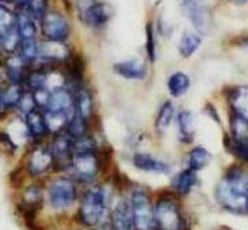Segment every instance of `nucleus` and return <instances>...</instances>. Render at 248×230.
<instances>
[{"label":"nucleus","instance_id":"72a5a7b5","mask_svg":"<svg viewBox=\"0 0 248 230\" xmlns=\"http://www.w3.org/2000/svg\"><path fill=\"white\" fill-rule=\"evenodd\" d=\"M227 149L232 155H235L237 158H240L242 161L248 164V140L246 141H233L228 137V140L225 141Z\"/></svg>","mask_w":248,"mask_h":230},{"label":"nucleus","instance_id":"c756f323","mask_svg":"<svg viewBox=\"0 0 248 230\" xmlns=\"http://www.w3.org/2000/svg\"><path fill=\"white\" fill-rule=\"evenodd\" d=\"M20 38L16 29L7 30L4 33H0V50L8 56H13L19 50Z\"/></svg>","mask_w":248,"mask_h":230},{"label":"nucleus","instance_id":"423d86ee","mask_svg":"<svg viewBox=\"0 0 248 230\" xmlns=\"http://www.w3.org/2000/svg\"><path fill=\"white\" fill-rule=\"evenodd\" d=\"M127 201L133 216L134 229L149 230L155 228L154 202L147 189L142 187H134L130 189Z\"/></svg>","mask_w":248,"mask_h":230},{"label":"nucleus","instance_id":"a211bd4d","mask_svg":"<svg viewBox=\"0 0 248 230\" xmlns=\"http://www.w3.org/2000/svg\"><path fill=\"white\" fill-rule=\"evenodd\" d=\"M176 111L178 108L172 99H164L161 101L154 118V129L156 134L160 137L167 134L168 129L172 126V123H175Z\"/></svg>","mask_w":248,"mask_h":230},{"label":"nucleus","instance_id":"e433bc0d","mask_svg":"<svg viewBox=\"0 0 248 230\" xmlns=\"http://www.w3.org/2000/svg\"><path fill=\"white\" fill-rule=\"evenodd\" d=\"M95 1H98V0H75V3H76V11H78V15L80 16L83 14L87 11L90 7L94 4Z\"/></svg>","mask_w":248,"mask_h":230},{"label":"nucleus","instance_id":"ea45409f","mask_svg":"<svg viewBox=\"0 0 248 230\" xmlns=\"http://www.w3.org/2000/svg\"><path fill=\"white\" fill-rule=\"evenodd\" d=\"M1 3H11V1H16V0H0Z\"/></svg>","mask_w":248,"mask_h":230},{"label":"nucleus","instance_id":"6ab92c4d","mask_svg":"<svg viewBox=\"0 0 248 230\" xmlns=\"http://www.w3.org/2000/svg\"><path fill=\"white\" fill-rule=\"evenodd\" d=\"M113 72L125 80L142 81L147 77V67L139 58H127L113 64Z\"/></svg>","mask_w":248,"mask_h":230},{"label":"nucleus","instance_id":"473e14b6","mask_svg":"<svg viewBox=\"0 0 248 230\" xmlns=\"http://www.w3.org/2000/svg\"><path fill=\"white\" fill-rule=\"evenodd\" d=\"M157 45H156V31H155L154 23H147L145 26V53H147L148 60L151 64L156 61V54H157Z\"/></svg>","mask_w":248,"mask_h":230},{"label":"nucleus","instance_id":"cd10ccee","mask_svg":"<svg viewBox=\"0 0 248 230\" xmlns=\"http://www.w3.org/2000/svg\"><path fill=\"white\" fill-rule=\"evenodd\" d=\"M233 141L248 140V121L240 115L229 111V135Z\"/></svg>","mask_w":248,"mask_h":230},{"label":"nucleus","instance_id":"aec40b11","mask_svg":"<svg viewBox=\"0 0 248 230\" xmlns=\"http://www.w3.org/2000/svg\"><path fill=\"white\" fill-rule=\"evenodd\" d=\"M3 67H4V76L8 83L25 86V81L30 73V68L29 64L20 58L19 54L8 56V58L3 62Z\"/></svg>","mask_w":248,"mask_h":230},{"label":"nucleus","instance_id":"c85d7f7f","mask_svg":"<svg viewBox=\"0 0 248 230\" xmlns=\"http://www.w3.org/2000/svg\"><path fill=\"white\" fill-rule=\"evenodd\" d=\"M202 40L198 34L195 33H185L179 40L178 43V50L183 58H190L193 54L201 46Z\"/></svg>","mask_w":248,"mask_h":230},{"label":"nucleus","instance_id":"4c0bfd02","mask_svg":"<svg viewBox=\"0 0 248 230\" xmlns=\"http://www.w3.org/2000/svg\"><path fill=\"white\" fill-rule=\"evenodd\" d=\"M205 113L208 114V116L213 118L217 123H220V122H221L220 116H218V113H217V110H216V107L212 104V103H208V104L205 106Z\"/></svg>","mask_w":248,"mask_h":230},{"label":"nucleus","instance_id":"2eb2a0df","mask_svg":"<svg viewBox=\"0 0 248 230\" xmlns=\"http://www.w3.org/2000/svg\"><path fill=\"white\" fill-rule=\"evenodd\" d=\"M108 221L113 230H136L127 198H121L115 202L110 210Z\"/></svg>","mask_w":248,"mask_h":230},{"label":"nucleus","instance_id":"b1692460","mask_svg":"<svg viewBox=\"0 0 248 230\" xmlns=\"http://www.w3.org/2000/svg\"><path fill=\"white\" fill-rule=\"evenodd\" d=\"M213 160V156L208 149L203 146H194L187 152L185 158V168L193 169L195 172L202 171L209 165V162Z\"/></svg>","mask_w":248,"mask_h":230},{"label":"nucleus","instance_id":"ddd939ff","mask_svg":"<svg viewBox=\"0 0 248 230\" xmlns=\"http://www.w3.org/2000/svg\"><path fill=\"white\" fill-rule=\"evenodd\" d=\"M132 164L136 169L154 175H170L171 165L166 160L148 152H134Z\"/></svg>","mask_w":248,"mask_h":230},{"label":"nucleus","instance_id":"58836bf2","mask_svg":"<svg viewBox=\"0 0 248 230\" xmlns=\"http://www.w3.org/2000/svg\"><path fill=\"white\" fill-rule=\"evenodd\" d=\"M1 72H4V67H3V64H0V81H1ZM3 87V86H0V88Z\"/></svg>","mask_w":248,"mask_h":230},{"label":"nucleus","instance_id":"f03ea898","mask_svg":"<svg viewBox=\"0 0 248 230\" xmlns=\"http://www.w3.org/2000/svg\"><path fill=\"white\" fill-rule=\"evenodd\" d=\"M110 210L111 202L108 189L102 184H90L79 196L76 218L83 228L95 229L106 223Z\"/></svg>","mask_w":248,"mask_h":230},{"label":"nucleus","instance_id":"4468645a","mask_svg":"<svg viewBox=\"0 0 248 230\" xmlns=\"http://www.w3.org/2000/svg\"><path fill=\"white\" fill-rule=\"evenodd\" d=\"M42 111L72 115L75 111L72 92L67 87L56 88L53 91H50L46 106Z\"/></svg>","mask_w":248,"mask_h":230},{"label":"nucleus","instance_id":"20e7f679","mask_svg":"<svg viewBox=\"0 0 248 230\" xmlns=\"http://www.w3.org/2000/svg\"><path fill=\"white\" fill-rule=\"evenodd\" d=\"M103 169L102 149L90 153H76L72 164L68 169V176L72 177L78 184H93Z\"/></svg>","mask_w":248,"mask_h":230},{"label":"nucleus","instance_id":"393cba45","mask_svg":"<svg viewBox=\"0 0 248 230\" xmlns=\"http://www.w3.org/2000/svg\"><path fill=\"white\" fill-rule=\"evenodd\" d=\"M190 77L185 72H174L168 76L166 87H167L168 95L171 96V99H179L182 96L187 94V91L190 89Z\"/></svg>","mask_w":248,"mask_h":230},{"label":"nucleus","instance_id":"f257e3e1","mask_svg":"<svg viewBox=\"0 0 248 230\" xmlns=\"http://www.w3.org/2000/svg\"><path fill=\"white\" fill-rule=\"evenodd\" d=\"M216 201L233 214H248V171L232 165L216 186Z\"/></svg>","mask_w":248,"mask_h":230},{"label":"nucleus","instance_id":"f704fd0d","mask_svg":"<svg viewBox=\"0 0 248 230\" xmlns=\"http://www.w3.org/2000/svg\"><path fill=\"white\" fill-rule=\"evenodd\" d=\"M16 14H14L10 8L0 4V33H4L7 30H11L15 27Z\"/></svg>","mask_w":248,"mask_h":230},{"label":"nucleus","instance_id":"a878e982","mask_svg":"<svg viewBox=\"0 0 248 230\" xmlns=\"http://www.w3.org/2000/svg\"><path fill=\"white\" fill-rule=\"evenodd\" d=\"M65 131H67L74 141L75 140H79V138L93 131V122L86 119L81 115L74 113V114L71 115L69 121H68Z\"/></svg>","mask_w":248,"mask_h":230},{"label":"nucleus","instance_id":"5701e85b","mask_svg":"<svg viewBox=\"0 0 248 230\" xmlns=\"http://www.w3.org/2000/svg\"><path fill=\"white\" fill-rule=\"evenodd\" d=\"M228 98L229 111L240 115L248 121V87L231 88Z\"/></svg>","mask_w":248,"mask_h":230},{"label":"nucleus","instance_id":"dca6fc26","mask_svg":"<svg viewBox=\"0 0 248 230\" xmlns=\"http://www.w3.org/2000/svg\"><path fill=\"white\" fill-rule=\"evenodd\" d=\"M23 123H25V129H26V135H29L35 142H40L41 140L46 138L47 135H50L49 129H47L45 113L41 108H34L33 111L25 115Z\"/></svg>","mask_w":248,"mask_h":230},{"label":"nucleus","instance_id":"6e6552de","mask_svg":"<svg viewBox=\"0 0 248 230\" xmlns=\"http://www.w3.org/2000/svg\"><path fill=\"white\" fill-rule=\"evenodd\" d=\"M49 146L54 158V171L68 172L74 158V140L64 130L52 135V141L49 142Z\"/></svg>","mask_w":248,"mask_h":230},{"label":"nucleus","instance_id":"9d476101","mask_svg":"<svg viewBox=\"0 0 248 230\" xmlns=\"http://www.w3.org/2000/svg\"><path fill=\"white\" fill-rule=\"evenodd\" d=\"M53 165L54 158L49 144L45 145V144L38 142L27 155L26 171L27 173L33 177L46 173L47 171L53 169Z\"/></svg>","mask_w":248,"mask_h":230},{"label":"nucleus","instance_id":"a19ab883","mask_svg":"<svg viewBox=\"0 0 248 230\" xmlns=\"http://www.w3.org/2000/svg\"><path fill=\"white\" fill-rule=\"evenodd\" d=\"M149 230H157L156 228H152V229H149Z\"/></svg>","mask_w":248,"mask_h":230},{"label":"nucleus","instance_id":"1a4fd4ad","mask_svg":"<svg viewBox=\"0 0 248 230\" xmlns=\"http://www.w3.org/2000/svg\"><path fill=\"white\" fill-rule=\"evenodd\" d=\"M182 11L198 33L210 31L212 15L203 0H182Z\"/></svg>","mask_w":248,"mask_h":230},{"label":"nucleus","instance_id":"f3484780","mask_svg":"<svg viewBox=\"0 0 248 230\" xmlns=\"http://www.w3.org/2000/svg\"><path fill=\"white\" fill-rule=\"evenodd\" d=\"M175 126H176V135L178 141L183 145H190L194 141L195 137V116L191 110L181 108L176 111L175 116Z\"/></svg>","mask_w":248,"mask_h":230},{"label":"nucleus","instance_id":"f8f14e48","mask_svg":"<svg viewBox=\"0 0 248 230\" xmlns=\"http://www.w3.org/2000/svg\"><path fill=\"white\" fill-rule=\"evenodd\" d=\"M113 15H114L113 6L108 1L98 0L86 13L79 16V19L90 29H102L108 25V20L113 18Z\"/></svg>","mask_w":248,"mask_h":230},{"label":"nucleus","instance_id":"4be33fe9","mask_svg":"<svg viewBox=\"0 0 248 230\" xmlns=\"http://www.w3.org/2000/svg\"><path fill=\"white\" fill-rule=\"evenodd\" d=\"M44 202V189L38 184L27 186L20 195V209L26 214H34Z\"/></svg>","mask_w":248,"mask_h":230},{"label":"nucleus","instance_id":"bb28decb","mask_svg":"<svg viewBox=\"0 0 248 230\" xmlns=\"http://www.w3.org/2000/svg\"><path fill=\"white\" fill-rule=\"evenodd\" d=\"M15 29L19 34L20 40H34L37 38V25L33 18H30L23 10L16 14Z\"/></svg>","mask_w":248,"mask_h":230},{"label":"nucleus","instance_id":"39448f33","mask_svg":"<svg viewBox=\"0 0 248 230\" xmlns=\"http://www.w3.org/2000/svg\"><path fill=\"white\" fill-rule=\"evenodd\" d=\"M47 202L56 211H64L72 207L79 199L78 183L72 177H57L49 183L46 188Z\"/></svg>","mask_w":248,"mask_h":230},{"label":"nucleus","instance_id":"2f4dec72","mask_svg":"<svg viewBox=\"0 0 248 230\" xmlns=\"http://www.w3.org/2000/svg\"><path fill=\"white\" fill-rule=\"evenodd\" d=\"M22 10L35 22H41L49 11V0H29Z\"/></svg>","mask_w":248,"mask_h":230},{"label":"nucleus","instance_id":"412c9836","mask_svg":"<svg viewBox=\"0 0 248 230\" xmlns=\"http://www.w3.org/2000/svg\"><path fill=\"white\" fill-rule=\"evenodd\" d=\"M197 182H198L197 172L193 169L185 168L174 176V179L171 182V188H172V192L175 195H178L179 198L187 196L193 191Z\"/></svg>","mask_w":248,"mask_h":230},{"label":"nucleus","instance_id":"79ce46f5","mask_svg":"<svg viewBox=\"0 0 248 230\" xmlns=\"http://www.w3.org/2000/svg\"><path fill=\"white\" fill-rule=\"evenodd\" d=\"M218 230H228V229H218Z\"/></svg>","mask_w":248,"mask_h":230},{"label":"nucleus","instance_id":"7ed1b4c3","mask_svg":"<svg viewBox=\"0 0 248 230\" xmlns=\"http://www.w3.org/2000/svg\"><path fill=\"white\" fill-rule=\"evenodd\" d=\"M155 228L157 230H186L187 222L183 216L179 196L163 192L154 202Z\"/></svg>","mask_w":248,"mask_h":230},{"label":"nucleus","instance_id":"c9c22d12","mask_svg":"<svg viewBox=\"0 0 248 230\" xmlns=\"http://www.w3.org/2000/svg\"><path fill=\"white\" fill-rule=\"evenodd\" d=\"M16 108H18V111H19L23 116L26 114H29L30 111H33L34 108H38L37 107V103L34 101V95L31 91H27V92L25 91V94H23L22 99H20L19 103H18Z\"/></svg>","mask_w":248,"mask_h":230},{"label":"nucleus","instance_id":"0eeeda50","mask_svg":"<svg viewBox=\"0 0 248 230\" xmlns=\"http://www.w3.org/2000/svg\"><path fill=\"white\" fill-rule=\"evenodd\" d=\"M41 33L45 41L50 42H67L71 35V23L59 11H47L40 22Z\"/></svg>","mask_w":248,"mask_h":230},{"label":"nucleus","instance_id":"9b49d317","mask_svg":"<svg viewBox=\"0 0 248 230\" xmlns=\"http://www.w3.org/2000/svg\"><path fill=\"white\" fill-rule=\"evenodd\" d=\"M74 96V108L76 114L84 116L86 119L94 123L96 116V104H95L94 94L86 83L78 84L72 88H68Z\"/></svg>","mask_w":248,"mask_h":230},{"label":"nucleus","instance_id":"7c9ffc66","mask_svg":"<svg viewBox=\"0 0 248 230\" xmlns=\"http://www.w3.org/2000/svg\"><path fill=\"white\" fill-rule=\"evenodd\" d=\"M38 47H40V42L37 41V38L34 40H20L19 45V56L22 60L25 61L26 64H33L37 62L38 60Z\"/></svg>","mask_w":248,"mask_h":230}]
</instances>
